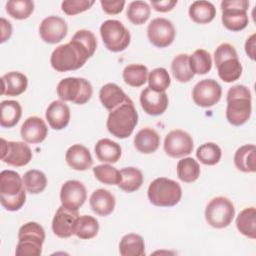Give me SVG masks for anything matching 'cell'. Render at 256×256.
I'll list each match as a JSON object with an SVG mask.
<instances>
[{
  "mask_svg": "<svg viewBox=\"0 0 256 256\" xmlns=\"http://www.w3.org/2000/svg\"><path fill=\"white\" fill-rule=\"evenodd\" d=\"M177 4V0H163V1H151V6L158 12L171 11Z\"/></svg>",
  "mask_w": 256,
  "mask_h": 256,
  "instance_id": "681fc988",
  "label": "cell"
},
{
  "mask_svg": "<svg viewBox=\"0 0 256 256\" xmlns=\"http://www.w3.org/2000/svg\"><path fill=\"white\" fill-rule=\"evenodd\" d=\"M23 182L26 191L31 194H39L43 192L47 186L46 175L36 169L28 170L23 176Z\"/></svg>",
  "mask_w": 256,
  "mask_h": 256,
  "instance_id": "74e56055",
  "label": "cell"
},
{
  "mask_svg": "<svg viewBox=\"0 0 256 256\" xmlns=\"http://www.w3.org/2000/svg\"><path fill=\"white\" fill-rule=\"evenodd\" d=\"M124 82L131 87H141L148 79V69L142 64L127 65L122 73Z\"/></svg>",
  "mask_w": 256,
  "mask_h": 256,
  "instance_id": "836d02e7",
  "label": "cell"
},
{
  "mask_svg": "<svg viewBox=\"0 0 256 256\" xmlns=\"http://www.w3.org/2000/svg\"><path fill=\"white\" fill-rule=\"evenodd\" d=\"M194 147L192 137L185 131L176 129L170 131L164 139V150L173 158L189 155Z\"/></svg>",
  "mask_w": 256,
  "mask_h": 256,
  "instance_id": "5bb4252c",
  "label": "cell"
},
{
  "mask_svg": "<svg viewBox=\"0 0 256 256\" xmlns=\"http://www.w3.org/2000/svg\"><path fill=\"white\" fill-rule=\"evenodd\" d=\"M18 240H30L44 243L45 231L37 222H27L18 231Z\"/></svg>",
  "mask_w": 256,
  "mask_h": 256,
  "instance_id": "ee69618b",
  "label": "cell"
},
{
  "mask_svg": "<svg viewBox=\"0 0 256 256\" xmlns=\"http://www.w3.org/2000/svg\"><path fill=\"white\" fill-rule=\"evenodd\" d=\"M26 201V189L23 178L13 170L0 173V202L8 211L20 210Z\"/></svg>",
  "mask_w": 256,
  "mask_h": 256,
  "instance_id": "6da1fadb",
  "label": "cell"
},
{
  "mask_svg": "<svg viewBox=\"0 0 256 256\" xmlns=\"http://www.w3.org/2000/svg\"><path fill=\"white\" fill-rule=\"evenodd\" d=\"M247 0H225L221 2L222 23L230 31H241L247 27L249 18Z\"/></svg>",
  "mask_w": 256,
  "mask_h": 256,
  "instance_id": "9c48e42d",
  "label": "cell"
},
{
  "mask_svg": "<svg viewBox=\"0 0 256 256\" xmlns=\"http://www.w3.org/2000/svg\"><path fill=\"white\" fill-rule=\"evenodd\" d=\"M89 203L94 213L99 216H108L114 211L116 201L110 191L100 188L91 194Z\"/></svg>",
  "mask_w": 256,
  "mask_h": 256,
  "instance_id": "7402d4cb",
  "label": "cell"
},
{
  "mask_svg": "<svg viewBox=\"0 0 256 256\" xmlns=\"http://www.w3.org/2000/svg\"><path fill=\"white\" fill-rule=\"evenodd\" d=\"M48 128L44 120L38 116L28 117L21 126L20 135L26 143L37 144L45 140Z\"/></svg>",
  "mask_w": 256,
  "mask_h": 256,
  "instance_id": "d6986e66",
  "label": "cell"
},
{
  "mask_svg": "<svg viewBox=\"0 0 256 256\" xmlns=\"http://www.w3.org/2000/svg\"><path fill=\"white\" fill-rule=\"evenodd\" d=\"M222 96L220 84L213 79H204L199 81L192 90V98L196 105L204 108L214 106L219 102Z\"/></svg>",
  "mask_w": 256,
  "mask_h": 256,
  "instance_id": "4fadbf2b",
  "label": "cell"
},
{
  "mask_svg": "<svg viewBox=\"0 0 256 256\" xmlns=\"http://www.w3.org/2000/svg\"><path fill=\"white\" fill-rule=\"evenodd\" d=\"M147 196L155 206L172 207L181 200L182 189L176 181L166 177H159L150 183Z\"/></svg>",
  "mask_w": 256,
  "mask_h": 256,
  "instance_id": "5b68a950",
  "label": "cell"
},
{
  "mask_svg": "<svg viewBox=\"0 0 256 256\" xmlns=\"http://www.w3.org/2000/svg\"><path fill=\"white\" fill-rule=\"evenodd\" d=\"M100 35L105 47L111 52H121L125 50L131 40L130 32L118 20L109 19L100 26Z\"/></svg>",
  "mask_w": 256,
  "mask_h": 256,
  "instance_id": "ba28073f",
  "label": "cell"
},
{
  "mask_svg": "<svg viewBox=\"0 0 256 256\" xmlns=\"http://www.w3.org/2000/svg\"><path fill=\"white\" fill-rule=\"evenodd\" d=\"M148 84L149 87L158 92H165L166 89L171 84V79L168 71L163 67H158L153 69L148 74Z\"/></svg>",
  "mask_w": 256,
  "mask_h": 256,
  "instance_id": "7bdbcfd3",
  "label": "cell"
},
{
  "mask_svg": "<svg viewBox=\"0 0 256 256\" xmlns=\"http://www.w3.org/2000/svg\"><path fill=\"white\" fill-rule=\"evenodd\" d=\"M160 144L159 134L152 128L146 127L139 130L134 137L135 148L144 154L155 152Z\"/></svg>",
  "mask_w": 256,
  "mask_h": 256,
  "instance_id": "d4e9b609",
  "label": "cell"
},
{
  "mask_svg": "<svg viewBox=\"0 0 256 256\" xmlns=\"http://www.w3.org/2000/svg\"><path fill=\"white\" fill-rule=\"evenodd\" d=\"M214 61L218 75L224 82L231 83L240 78L243 68L237 52L231 44H220L214 52Z\"/></svg>",
  "mask_w": 256,
  "mask_h": 256,
  "instance_id": "8992f818",
  "label": "cell"
},
{
  "mask_svg": "<svg viewBox=\"0 0 256 256\" xmlns=\"http://www.w3.org/2000/svg\"><path fill=\"white\" fill-rule=\"evenodd\" d=\"M177 176L185 183H192L200 176V166L198 162L192 157H186L177 163Z\"/></svg>",
  "mask_w": 256,
  "mask_h": 256,
  "instance_id": "d6a6232c",
  "label": "cell"
},
{
  "mask_svg": "<svg viewBox=\"0 0 256 256\" xmlns=\"http://www.w3.org/2000/svg\"><path fill=\"white\" fill-rule=\"evenodd\" d=\"M255 151L256 148L253 144H246L239 147L234 155L236 168L245 173H254L256 171Z\"/></svg>",
  "mask_w": 256,
  "mask_h": 256,
  "instance_id": "4316f807",
  "label": "cell"
},
{
  "mask_svg": "<svg viewBox=\"0 0 256 256\" xmlns=\"http://www.w3.org/2000/svg\"><path fill=\"white\" fill-rule=\"evenodd\" d=\"M42 243L30 240H18L15 254L17 256H40Z\"/></svg>",
  "mask_w": 256,
  "mask_h": 256,
  "instance_id": "7dc6e473",
  "label": "cell"
},
{
  "mask_svg": "<svg viewBox=\"0 0 256 256\" xmlns=\"http://www.w3.org/2000/svg\"><path fill=\"white\" fill-rule=\"evenodd\" d=\"M99 231V223L97 219L90 215L79 216L75 228V234L78 238L87 240L94 238Z\"/></svg>",
  "mask_w": 256,
  "mask_h": 256,
  "instance_id": "8d00e7d4",
  "label": "cell"
},
{
  "mask_svg": "<svg viewBox=\"0 0 256 256\" xmlns=\"http://www.w3.org/2000/svg\"><path fill=\"white\" fill-rule=\"evenodd\" d=\"M128 96L115 83L103 85L99 91V99L102 105L109 111H112L127 100Z\"/></svg>",
  "mask_w": 256,
  "mask_h": 256,
  "instance_id": "cb8c5ba5",
  "label": "cell"
},
{
  "mask_svg": "<svg viewBox=\"0 0 256 256\" xmlns=\"http://www.w3.org/2000/svg\"><path fill=\"white\" fill-rule=\"evenodd\" d=\"M171 71L174 78L181 82H189L194 77V73L190 69L189 65V55L178 54L174 57L171 63Z\"/></svg>",
  "mask_w": 256,
  "mask_h": 256,
  "instance_id": "e575fe53",
  "label": "cell"
},
{
  "mask_svg": "<svg viewBox=\"0 0 256 256\" xmlns=\"http://www.w3.org/2000/svg\"><path fill=\"white\" fill-rule=\"evenodd\" d=\"M97 159L104 163H116L122 154L120 145L108 138L100 139L94 147Z\"/></svg>",
  "mask_w": 256,
  "mask_h": 256,
  "instance_id": "484cf974",
  "label": "cell"
},
{
  "mask_svg": "<svg viewBox=\"0 0 256 256\" xmlns=\"http://www.w3.org/2000/svg\"><path fill=\"white\" fill-rule=\"evenodd\" d=\"M151 8L145 1H132L127 8V18L135 25L145 23L150 17Z\"/></svg>",
  "mask_w": 256,
  "mask_h": 256,
  "instance_id": "ab89813d",
  "label": "cell"
},
{
  "mask_svg": "<svg viewBox=\"0 0 256 256\" xmlns=\"http://www.w3.org/2000/svg\"><path fill=\"white\" fill-rule=\"evenodd\" d=\"M32 159V150L21 141H6L1 138V160L14 167L27 165Z\"/></svg>",
  "mask_w": 256,
  "mask_h": 256,
  "instance_id": "8fae6325",
  "label": "cell"
},
{
  "mask_svg": "<svg viewBox=\"0 0 256 256\" xmlns=\"http://www.w3.org/2000/svg\"><path fill=\"white\" fill-rule=\"evenodd\" d=\"M65 160L72 169L77 171L87 170L93 164L89 149L82 144H74L70 146L66 151Z\"/></svg>",
  "mask_w": 256,
  "mask_h": 256,
  "instance_id": "44dd1931",
  "label": "cell"
},
{
  "mask_svg": "<svg viewBox=\"0 0 256 256\" xmlns=\"http://www.w3.org/2000/svg\"><path fill=\"white\" fill-rule=\"evenodd\" d=\"M67 23L59 16H48L42 20L39 26L41 39L49 44H56L60 42L67 35Z\"/></svg>",
  "mask_w": 256,
  "mask_h": 256,
  "instance_id": "e0dca14e",
  "label": "cell"
},
{
  "mask_svg": "<svg viewBox=\"0 0 256 256\" xmlns=\"http://www.w3.org/2000/svg\"><path fill=\"white\" fill-rule=\"evenodd\" d=\"M100 4L102 6V9L104 12L110 15H116L119 14L125 5V1L123 0H114V1H109V0H101Z\"/></svg>",
  "mask_w": 256,
  "mask_h": 256,
  "instance_id": "c3c4849f",
  "label": "cell"
},
{
  "mask_svg": "<svg viewBox=\"0 0 256 256\" xmlns=\"http://www.w3.org/2000/svg\"><path fill=\"white\" fill-rule=\"evenodd\" d=\"M71 40L79 43L89 53L90 56H93V54L95 53V50L97 48V40L93 32L86 29L78 30L73 35Z\"/></svg>",
  "mask_w": 256,
  "mask_h": 256,
  "instance_id": "f6af8a7d",
  "label": "cell"
},
{
  "mask_svg": "<svg viewBox=\"0 0 256 256\" xmlns=\"http://www.w3.org/2000/svg\"><path fill=\"white\" fill-rule=\"evenodd\" d=\"M95 178L107 185H118L121 181V174L118 169L110 164H101L93 168Z\"/></svg>",
  "mask_w": 256,
  "mask_h": 256,
  "instance_id": "b9f144b4",
  "label": "cell"
},
{
  "mask_svg": "<svg viewBox=\"0 0 256 256\" xmlns=\"http://www.w3.org/2000/svg\"><path fill=\"white\" fill-rule=\"evenodd\" d=\"M56 91L62 101H69L78 105L87 103L93 94L91 83L84 78L78 77L62 79L58 83Z\"/></svg>",
  "mask_w": 256,
  "mask_h": 256,
  "instance_id": "52a82bcc",
  "label": "cell"
},
{
  "mask_svg": "<svg viewBox=\"0 0 256 256\" xmlns=\"http://www.w3.org/2000/svg\"><path fill=\"white\" fill-rule=\"evenodd\" d=\"M1 94L7 96H18L25 92L28 86L26 75L18 71H11L1 77Z\"/></svg>",
  "mask_w": 256,
  "mask_h": 256,
  "instance_id": "603a6c76",
  "label": "cell"
},
{
  "mask_svg": "<svg viewBox=\"0 0 256 256\" xmlns=\"http://www.w3.org/2000/svg\"><path fill=\"white\" fill-rule=\"evenodd\" d=\"M255 48H256V34H252L247 38L245 42V52L250 59L255 60Z\"/></svg>",
  "mask_w": 256,
  "mask_h": 256,
  "instance_id": "816d5d0a",
  "label": "cell"
},
{
  "mask_svg": "<svg viewBox=\"0 0 256 256\" xmlns=\"http://www.w3.org/2000/svg\"><path fill=\"white\" fill-rule=\"evenodd\" d=\"M119 253L122 256H144V239L135 233L124 235L119 243Z\"/></svg>",
  "mask_w": 256,
  "mask_h": 256,
  "instance_id": "f1b7e54d",
  "label": "cell"
},
{
  "mask_svg": "<svg viewBox=\"0 0 256 256\" xmlns=\"http://www.w3.org/2000/svg\"><path fill=\"white\" fill-rule=\"evenodd\" d=\"M120 174L121 181L118 186L125 192H134L143 184V174L135 167H125L120 170Z\"/></svg>",
  "mask_w": 256,
  "mask_h": 256,
  "instance_id": "1f68e13d",
  "label": "cell"
},
{
  "mask_svg": "<svg viewBox=\"0 0 256 256\" xmlns=\"http://www.w3.org/2000/svg\"><path fill=\"white\" fill-rule=\"evenodd\" d=\"M175 27L173 23L162 17L153 19L147 27L149 41L158 48H165L172 44L175 39Z\"/></svg>",
  "mask_w": 256,
  "mask_h": 256,
  "instance_id": "7c38bea8",
  "label": "cell"
},
{
  "mask_svg": "<svg viewBox=\"0 0 256 256\" xmlns=\"http://www.w3.org/2000/svg\"><path fill=\"white\" fill-rule=\"evenodd\" d=\"M86 197V187L82 182L78 180H68L61 187V204L69 210L78 211V209L84 204Z\"/></svg>",
  "mask_w": 256,
  "mask_h": 256,
  "instance_id": "9a60e30c",
  "label": "cell"
},
{
  "mask_svg": "<svg viewBox=\"0 0 256 256\" xmlns=\"http://www.w3.org/2000/svg\"><path fill=\"white\" fill-rule=\"evenodd\" d=\"M236 227L244 236L256 238V209L249 207L243 209L236 218Z\"/></svg>",
  "mask_w": 256,
  "mask_h": 256,
  "instance_id": "4dcf8cb0",
  "label": "cell"
},
{
  "mask_svg": "<svg viewBox=\"0 0 256 256\" xmlns=\"http://www.w3.org/2000/svg\"><path fill=\"white\" fill-rule=\"evenodd\" d=\"M0 28H1V43H4L6 40H8L11 37L12 34V26L9 21H7L5 18L0 19Z\"/></svg>",
  "mask_w": 256,
  "mask_h": 256,
  "instance_id": "f907efd6",
  "label": "cell"
},
{
  "mask_svg": "<svg viewBox=\"0 0 256 256\" xmlns=\"http://www.w3.org/2000/svg\"><path fill=\"white\" fill-rule=\"evenodd\" d=\"M189 65L191 71L195 74H207L212 68V58L208 51L197 49L189 56Z\"/></svg>",
  "mask_w": 256,
  "mask_h": 256,
  "instance_id": "d590c367",
  "label": "cell"
},
{
  "mask_svg": "<svg viewBox=\"0 0 256 256\" xmlns=\"http://www.w3.org/2000/svg\"><path fill=\"white\" fill-rule=\"evenodd\" d=\"M91 56L76 41L58 46L51 54L50 63L54 70L58 72L73 71L81 68Z\"/></svg>",
  "mask_w": 256,
  "mask_h": 256,
  "instance_id": "3957f363",
  "label": "cell"
},
{
  "mask_svg": "<svg viewBox=\"0 0 256 256\" xmlns=\"http://www.w3.org/2000/svg\"><path fill=\"white\" fill-rule=\"evenodd\" d=\"M94 3L93 0H66L61 3V9L67 15H76L88 10Z\"/></svg>",
  "mask_w": 256,
  "mask_h": 256,
  "instance_id": "bcb514c9",
  "label": "cell"
},
{
  "mask_svg": "<svg viewBox=\"0 0 256 256\" xmlns=\"http://www.w3.org/2000/svg\"><path fill=\"white\" fill-rule=\"evenodd\" d=\"M138 123V113L133 101L128 97L125 102L110 111L106 126L115 137L124 139L129 137Z\"/></svg>",
  "mask_w": 256,
  "mask_h": 256,
  "instance_id": "277c9868",
  "label": "cell"
},
{
  "mask_svg": "<svg viewBox=\"0 0 256 256\" xmlns=\"http://www.w3.org/2000/svg\"><path fill=\"white\" fill-rule=\"evenodd\" d=\"M140 104L144 112L151 116L163 114L168 107V96L165 92H158L149 86L140 94Z\"/></svg>",
  "mask_w": 256,
  "mask_h": 256,
  "instance_id": "ac0fdd59",
  "label": "cell"
},
{
  "mask_svg": "<svg viewBox=\"0 0 256 256\" xmlns=\"http://www.w3.org/2000/svg\"><path fill=\"white\" fill-rule=\"evenodd\" d=\"M22 107L18 101L4 100L0 104V125L5 128L14 127L20 120Z\"/></svg>",
  "mask_w": 256,
  "mask_h": 256,
  "instance_id": "83f0119b",
  "label": "cell"
},
{
  "mask_svg": "<svg viewBox=\"0 0 256 256\" xmlns=\"http://www.w3.org/2000/svg\"><path fill=\"white\" fill-rule=\"evenodd\" d=\"M235 216L233 203L226 197L218 196L210 200L205 209L207 223L217 229L227 227Z\"/></svg>",
  "mask_w": 256,
  "mask_h": 256,
  "instance_id": "30bf717a",
  "label": "cell"
},
{
  "mask_svg": "<svg viewBox=\"0 0 256 256\" xmlns=\"http://www.w3.org/2000/svg\"><path fill=\"white\" fill-rule=\"evenodd\" d=\"M221 156V148L213 142H207L202 144L198 147L196 151V157L198 158V160H200L201 163L209 166L217 164L220 161Z\"/></svg>",
  "mask_w": 256,
  "mask_h": 256,
  "instance_id": "60d3db41",
  "label": "cell"
},
{
  "mask_svg": "<svg viewBox=\"0 0 256 256\" xmlns=\"http://www.w3.org/2000/svg\"><path fill=\"white\" fill-rule=\"evenodd\" d=\"M34 11V2L31 0H10L6 3V12L17 20L27 19Z\"/></svg>",
  "mask_w": 256,
  "mask_h": 256,
  "instance_id": "f35d334b",
  "label": "cell"
},
{
  "mask_svg": "<svg viewBox=\"0 0 256 256\" xmlns=\"http://www.w3.org/2000/svg\"><path fill=\"white\" fill-rule=\"evenodd\" d=\"M251 92L245 85H234L227 92L226 118L233 126L245 124L252 111Z\"/></svg>",
  "mask_w": 256,
  "mask_h": 256,
  "instance_id": "7a4b0ae2",
  "label": "cell"
},
{
  "mask_svg": "<svg viewBox=\"0 0 256 256\" xmlns=\"http://www.w3.org/2000/svg\"><path fill=\"white\" fill-rule=\"evenodd\" d=\"M190 18L198 24L211 22L216 16V8L209 1H194L189 7Z\"/></svg>",
  "mask_w": 256,
  "mask_h": 256,
  "instance_id": "f546056e",
  "label": "cell"
},
{
  "mask_svg": "<svg viewBox=\"0 0 256 256\" xmlns=\"http://www.w3.org/2000/svg\"><path fill=\"white\" fill-rule=\"evenodd\" d=\"M45 117L52 129L62 130L69 124L70 109L64 101L55 100L47 107Z\"/></svg>",
  "mask_w": 256,
  "mask_h": 256,
  "instance_id": "ffe728a7",
  "label": "cell"
},
{
  "mask_svg": "<svg viewBox=\"0 0 256 256\" xmlns=\"http://www.w3.org/2000/svg\"><path fill=\"white\" fill-rule=\"evenodd\" d=\"M78 211H73L60 206L52 220V231L59 238H69L75 234L77 220L79 218Z\"/></svg>",
  "mask_w": 256,
  "mask_h": 256,
  "instance_id": "2e32d148",
  "label": "cell"
}]
</instances>
